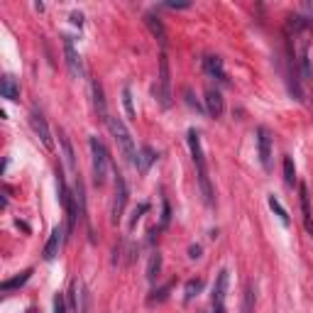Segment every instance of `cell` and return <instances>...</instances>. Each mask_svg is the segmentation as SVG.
<instances>
[{"mask_svg":"<svg viewBox=\"0 0 313 313\" xmlns=\"http://www.w3.org/2000/svg\"><path fill=\"white\" fill-rule=\"evenodd\" d=\"M188 149H191V159L196 164V171H198V188H201V196L205 205H216V193H213V186H211V179H208V169H205V157H203V147H201V137L196 130H188Z\"/></svg>","mask_w":313,"mask_h":313,"instance_id":"1","label":"cell"},{"mask_svg":"<svg viewBox=\"0 0 313 313\" xmlns=\"http://www.w3.org/2000/svg\"><path fill=\"white\" fill-rule=\"evenodd\" d=\"M108 128H111L113 137H115V142H118V149H120V154L125 157V162L135 164L137 152H135V142H132V135H130L128 125H125L120 118H108Z\"/></svg>","mask_w":313,"mask_h":313,"instance_id":"2","label":"cell"},{"mask_svg":"<svg viewBox=\"0 0 313 313\" xmlns=\"http://www.w3.org/2000/svg\"><path fill=\"white\" fill-rule=\"evenodd\" d=\"M88 145H91L93 154V181H95V186H103L108 179V152H106V145L98 137H91Z\"/></svg>","mask_w":313,"mask_h":313,"instance_id":"3","label":"cell"},{"mask_svg":"<svg viewBox=\"0 0 313 313\" xmlns=\"http://www.w3.org/2000/svg\"><path fill=\"white\" fill-rule=\"evenodd\" d=\"M154 93H157L162 108L171 106V71H169V56L166 54L159 56V81L154 86Z\"/></svg>","mask_w":313,"mask_h":313,"instance_id":"4","label":"cell"},{"mask_svg":"<svg viewBox=\"0 0 313 313\" xmlns=\"http://www.w3.org/2000/svg\"><path fill=\"white\" fill-rule=\"evenodd\" d=\"M125 205H128V184H125L123 174H120V171H115V193H113V208H111L113 225H118V223L123 221Z\"/></svg>","mask_w":313,"mask_h":313,"instance_id":"5","label":"cell"},{"mask_svg":"<svg viewBox=\"0 0 313 313\" xmlns=\"http://www.w3.org/2000/svg\"><path fill=\"white\" fill-rule=\"evenodd\" d=\"M228 281H230V272L221 269L213 284V313H225V296H228Z\"/></svg>","mask_w":313,"mask_h":313,"instance_id":"6","label":"cell"},{"mask_svg":"<svg viewBox=\"0 0 313 313\" xmlns=\"http://www.w3.org/2000/svg\"><path fill=\"white\" fill-rule=\"evenodd\" d=\"M61 42H64V56H66L69 74L74 76V78H81V76H83V61H81V54L76 52L74 39L69 37V35H64V37H61Z\"/></svg>","mask_w":313,"mask_h":313,"instance_id":"7","label":"cell"},{"mask_svg":"<svg viewBox=\"0 0 313 313\" xmlns=\"http://www.w3.org/2000/svg\"><path fill=\"white\" fill-rule=\"evenodd\" d=\"M257 154L264 171L272 169V135L267 128H257Z\"/></svg>","mask_w":313,"mask_h":313,"instance_id":"8","label":"cell"},{"mask_svg":"<svg viewBox=\"0 0 313 313\" xmlns=\"http://www.w3.org/2000/svg\"><path fill=\"white\" fill-rule=\"evenodd\" d=\"M30 123H32V130H35V135H37L39 140H42V145L47 149H54V140H52V130L47 125V120H44V115L39 111H32L30 115Z\"/></svg>","mask_w":313,"mask_h":313,"instance_id":"9","label":"cell"},{"mask_svg":"<svg viewBox=\"0 0 313 313\" xmlns=\"http://www.w3.org/2000/svg\"><path fill=\"white\" fill-rule=\"evenodd\" d=\"M61 245H64V228L56 225L49 240H47V245H44V259H54L59 255V250H61Z\"/></svg>","mask_w":313,"mask_h":313,"instance_id":"10","label":"cell"},{"mask_svg":"<svg viewBox=\"0 0 313 313\" xmlns=\"http://www.w3.org/2000/svg\"><path fill=\"white\" fill-rule=\"evenodd\" d=\"M298 198H301V213H303V225L306 230L313 235V213H311V196H308V188L306 184L298 186Z\"/></svg>","mask_w":313,"mask_h":313,"instance_id":"11","label":"cell"},{"mask_svg":"<svg viewBox=\"0 0 313 313\" xmlns=\"http://www.w3.org/2000/svg\"><path fill=\"white\" fill-rule=\"evenodd\" d=\"M205 111H208V115H213V118H221L223 115L225 103H223L221 91H216V88H208V91H205Z\"/></svg>","mask_w":313,"mask_h":313,"instance_id":"12","label":"cell"},{"mask_svg":"<svg viewBox=\"0 0 313 313\" xmlns=\"http://www.w3.org/2000/svg\"><path fill=\"white\" fill-rule=\"evenodd\" d=\"M91 91H93V106H95L98 118L108 123V118H111V115H108V106H106V93H103V86H100L98 81H93V83H91Z\"/></svg>","mask_w":313,"mask_h":313,"instance_id":"13","label":"cell"},{"mask_svg":"<svg viewBox=\"0 0 313 313\" xmlns=\"http://www.w3.org/2000/svg\"><path fill=\"white\" fill-rule=\"evenodd\" d=\"M145 25L149 27L152 37L157 39L162 47H166V42H169V39H166V30H164V25H162V20L157 18L154 13H147V15H145Z\"/></svg>","mask_w":313,"mask_h":313,"instance_id":"14","label":"cell"},{"mask_svg":"<svg viewBox=\"0 0 313 313\" xmlns=\"http://www.w3.org/2000/svg\"><path fill=\"white\" fill-rule=\"evenodd\" d=\"M154 162H157V152H154L152 147H147V145H145V147H142L140 152H137V159H135V166H137V171H140V174H147V171H149V166L154 164Z\"/></svg>","mask_w":313,"mask_h":313,"instance_id":"15","label":"cell"},{"mask_svg":"<svg viewBox=\"0 0 313 313\" xmlns=\"http://www.w3.org/2000/svg\"><path fill=\"white\" fill-rule=\"evenodd\" d=\"M203 66H205V71L213 76V78H218V81H228V74H225V66H223V59L221 56H205L203 59Z\"/></svg>","mask_w":313,"mask_h":313,"instance_id":"16","label":"cell"},{"mask_svg":"<svg viewBox=\"0 0 313 313\" xmlns=\"http://www.w3.org/2000/svg\"><path fill=\"white\" fill-rule=\"evenodd\" d=\"M0 95H3V98H8V100H18V98H20V86H18V81H15L10 74L0 78Z\"/></svg>","mask_w":313,"mask_h":313,"instance_id":"17","label":"cell"},{"mask_svg":"<svg viewBox=\"0 0 313 313\" xmlns=\"http://www.w3.org/2000/svg\"><path fill=\"white\" fill-rule=\"evenodd\" d=\"M298 71L303 76V81L313 78V66H311V56H308V44L301 42V56H298Z\"/></svg>","mask_w":313,"mask_h":313,"instance_id":"18","label":"cell"},{"mask_svg":"<svg viewBox=\"0 0 313 313\" xmlns=\"http://www.w3.org/2000/svg\"><path fill=\"white\" fill-rule=\"evenodd\" d=\"M30 276H32V269H25L22 274H18L15 279H5L3 284H0V289L3 291H13V289H20V286H25L27 281H30Z\"/></svg>","mask_w":313,"mask_h":313,"instance_id":"19","label":"cell"},{"mask_svg":"<svg viewBox=\"0 0 313 313\" xmlns=\"http://www.w3.org/2000/svg\"><path fill=\"white\" fill-rule=\"evenodd\" d=\"M59 142H61V149H64V159H66V164L69 169H74L76 171V159H74V149H71V142H69V137H66V132L59 128Z\"/></svg>","mask_w":313,"mask_h":313,"instance_id":"20","label":"cell"},{"mask_svg":"<svg viewBox=\"0 0 313 313\" xmlns=\"http://www.w3.org/2000/svg\"><path fill=\"white\" fill-rule=\"evenodd\" d=\"M159 272H162V255L154 250L152 257H149V264H147V281H157Z\"/></svg>","mask_w":313,"mask_h":313,"instance_id":"21","label":"cell"},{"mask_svg":"<svg viewBox=\"0 0 313 313\" xmlns=\"http://www.w3.org/2000/svg\"><path fill=\"white\" fill-rule=\"evenodd\" d=\"M184 291H186V301H191L193 296H198L203 291V279H188Z\"/></svg>","mask_w":313,"mask_h":313,"instance_id":"22","label":"cell"},{"mask_svg":"<svg viewBox=\"0 0 313 313\" xmlns=\"http://www.w3.org/2000/svg\"><path fill=\"white\" fill-rule=\"evenodd\" d=\"M269 208H272L276 216H279V221L284 223V225H289V213H286V208L279 203V198H276V196H269Z\"/></svg>","mask_w":313,"mask_h":313,"instance_id":"23","label":"cell"},{"mask_svg":"<svg viewBox=\"0 0 313 313\" xmlns=\"http://www.w3.org/2000/svg\"><path fill=\"white\" fill-rule=\"evenodd\" d=\"M171 286H174V281H169V284H164L162 289H154L152 291V296L147 298V303H162L166 296H169V291H171Z\"/></svg>","mask_w":313,"mask_h":313,"instance_id":"24","label":"cell"},{"mask_svg":"<svg viewBox=\"0 0 313 313\" xmlns=\"http://www.w3.org/2000/svg\"><path fill=\"white\" fill-rule=\"evenodd\" d=\"M284 179H286L289 186L296 184V169H294V159L291 157H284Z\"/></svg>","mask_w":313,"mask_h":313,"instance_id":"25","label":"cell"},{"mask_svg":"<svg viewBox=\"0 0 313 313\" xmlns=\"http://www.w3.org/2000/svg\"><path fill=\"white\" fill-rule=\"evenodd\" d=\"M255 311V289H252V284H247V289H245V303H242V313H252Z\"/></svg>","mask_w":313,"mask_h":313,"instance_id":"26","label":"cell"},{"mask_svg":"<svg viewBox=\"0 0 313 313\" xmlns=\"http://www.w3.org/2000/svg\"><path fill=\"white\" fill-rule=\"evenodd\" d=\"M123 106H125V113H128L130 120H135V106H132V91H130V86L123 88Z\"/></svg>","mask_w":313,"mask_h":313,"instance_id":"27","label":"cell"},{"mask_svg":"<svg viewBox=\"0 0 313 313\" xmlns=\"http://www.w3.org/2000/svg\"><path fill=\"white\" fill-rule=\"evenodd\" d=\"M147 211H149L147 203H140V205H137V208L132 211V218H130V228H135V225H137V221L142 218V213H147Z\"/></svg>","mask_w":313,"mask_h":313,"instance_id":"28","label":"cell"},{"mask_svg":"<svg viewBox=\"0 0 313 313\" xmlns=\"http://www.w3.org/2000/svg\"><path fill=\"white\" fill-rule=\"evenodd\" d=\"M169 221H171V208H169V201H162V228H166L169 225Z\"/></svg>","mask_w":313,"mask_h":313,"instance_id":"29","label":"cell"},{"mask_svg":"<svg viewBox=\"0 0 313 313\" xmlns=\"http://www.w3.org/2000/svg\"><path fill=\"white\" fill-rule=\"evenodd\" d=\"M54 313H66V303H64V294L54 296Z\"/></svg>","mask_w":313,"mask_h":313,"instance_id":"30","label":"cell"},{"mask_svg":"<svg viewBox=\"0 0 313 313\" xmlns=\"http://www.w3.org/2000/svg\"><path fill=\"white\" fill-rule=\"evenodd\" d=\"M203 255V247L201 245H191V247H188V257L191 259H198Z\"/></svg>","mask_w":313,"mask_h":313,"instance_id":"31","label":"cell"},{"mask_svg":"<svg viewBox=\"0 0 313 313\" xmlns=\"http://www.w3.org/2000/svg\"><path fill=\"white\" fill-rule=\"evenodd\" d=\"M184 95H186V103H188L191 108H196V111H201V106H198V103L193 100V95H191V91H188V88H186V91H184Z\"/></svg>","mask_w":313,"mask_h":313,"instance_id":"32","label":"cell"},{"mask_svg":"<svg viewBox=\"0 0 313 313\" xmlns=\"http://www.w3.org/2000/svg\"><path fill=\"white\" fill-rule=\"evenodd\" d=\"M166 8H171V10H184V8H188L191 3H164Z\"/></svg>","mask_w":313,"mask_h":313,"instance_id":"33","label":"cell"},{"mask_svg":"<svg viewBox=\"0 0 313 313\" xmlns=\"http://www.w3.org/2000/svg\"><path fill=\"white\" fill-rule=\"evenodd\" d=\"M71 22L81 27V25H83V15H81V13H71Z\"/></svg>","mask_w":313,"mask_h":313,"instance_id":"34","label":"cell"},{"mask_svg":"<svg viewBox=\"0 0 313 313\" xmlns=\"http://www.w3.org/2000/svg\"><path fill=\"white\" fill-rule=\"evenodd\" d=\"M25 313H37V308H30V311H25Z\"/></svg>","mask_w":313,"mask_h":313,"instance_id":"35","label":"cell"}]
</instances>
